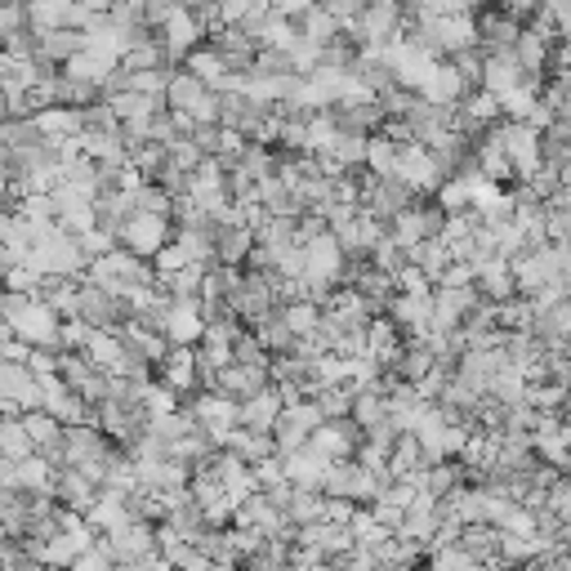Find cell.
<instances>
[{
  "label": "cell",
  "mask_w": 571,
  "mask_h": 571,
  "mask_svg": "<svg viewBox=\"0 0 571 571\" xmlns=\"http://www.w3.org/2000/svg\"><path fill=\"white\" fill-rule=\"evenodd\" d=\"M0 321H5L14 336L32 349H54L59 344V308H50L45 300L36 295H23V291H10V295H0Z\"/></svg>",
  "instance_id": "obj_1"
},
{
  "label": "cell",
  "mask_w": 571,
  "mask_h": 571,
  "mask_svg": "<svg viewBox=\"0 0 571 571\" xmlns=\"http://www.w3.org/2000/svg\"><path fill=\"white\" fill-rule=\"evenodd\" d=\"M379 487H385V483L370 478L366 464H362L357 455L330 460V464H326V478H321V491H326V496H349V500H362V505H370Z\"/></svg>",
  "instance_id": "obj_2"
},
{
  "label": "cell",
  "mask_w": 571,
  "mask_h": 571,
  "mask_svg": "<svg viewBox=\"0 0 571 571\" xmlns=\"http://www.w3.org/2000/svg\"><path fill=\"white\" fill-rule=\"evenodd\" d=\"M411 202H420V193H415V187H406L398 174H375V179L362 183V210L375 215L379 223H389Z\"/></svg>",
  "instance_id": "obj_3"
},
{
  "label": "cell",
  "mask_w": 571,
  "mask_h": 571,
  "mask_svg": "<svg viewBox=\"0 0 571 571\" xmlns=\"http://www.w3.org/2000/svg\"><path fill=\"white\" fill-rule=\"evenodd\" d=\"M117 242H121L125 251L143 255V259H153V255L170 242V219H166V215H148V210H134V215L121 219Z\"/></svg>",
  "instance_id": "obj_4"
},
{
  "label": "cell",
  "mask_w": 571,
  "mask_h": 571,
  "mask_svg": "<svg viewBox=\"0 0 571 571\" xmlns=\"http://www.w3.org/2000/svg\"><path fill=\"white\" fill-rule=\"evenodd\" d=\"M496 134H500V143H505L509 161H513V174L527 179V174L540 166V130H536L532 121H509V117H500Z\"/></svg>",
  "instance_id": "obj_5"
},
{
  "label": "cell",
  "mask_w": 571,
  "mask_h": 571,
  "mask_svg": "<svg viewBox=\"0 0 571 571\" xmlns=\"http://www.w3.org/2000/svg\"><path fill=\"white\" fill-rule=\"evenodd\" d=\"M59 375L68 379V385H72L89 406L99 402V398H108V370H99L81 349H68V353L59 357Z\"/></svg>",
  "instance_id": "obj_6"
},
{
  "label": "cell",
  "mask_w": 571,
  "mask_h": 571,
  "mask_svg": "<svg viewBox=\"0 0 571 571\" xmlns=\"http://www.w3.org/2000/svg\"><path fill=\"white\" fill-rule=\"evenodd\" d=\"M357 442H362V428L353 424V415L321 420V424L313 428V438H308V447H313V451H321L326 460H344V455H353V451H357Z\"/></svg>",
  "instance_id": "obj_7"
},
{
  "label": "cell",
  "mask_w": 571,
  "mask_h": 571,
  "mask_svg": "<svg viewBox=\"0 0 571 571\" xmlns=\"http://www.w3.org/2000/svg\"><path fill=\"white\" fill-rule=\"evenodd\" d=\"M183 68L187 72H193V76H202L210 89H242V72H232L228 68V59L215 50V45H210V50H202V45H197V50H187L183 54Z\"/></svg>",
  "instance_id": "obj_8"
},
{
  "label": "cell",
  "mask_w": 571,
  "mask_h": 571,
  "mask_svg": "<svg viewBox=\"0 0 571 571\" xmlns=\"http://www.w3.org/2000/svg\"><path fill=\"white\" fill-rule=\"evenodd\" d=\"M549 50H554V36H545L540 27H522L518 32V40H513V59H518V68L527 72V81H536L540 85V76L549 72Z\"/></svg>",
  "instance_id": "obj_9"
},
{
  "label": "cell",
  "mask_w": 571,
  "mask_h": 571,
  "mask_svg": "<svg viewBox=\"0 0 571 571\" xmlns=\"http://www.w3.org/2000/svg\"><path fill=\"white\" fill-rule=\"evenodd\" d=\"M202 23L193 19V10H170L166 14V23H161V45H166V54H170V63L174 59H183L187 50H197V45H202Z\"/></svg>",
  "instance_id": "obj_10"
},
{
  "label": "cell",
  "mask_w": 571,
  "mask_h": 571,
  "mask_svg": "<svg viewBox=\"0 0 571 571\" xmlns=\"http://www.w3.org/2000/svg\"><path fill=\"white\" fill-rule=\"evenodd\" d=\"M161 385H170L174 393H197V344H170L166 362H161Z\"/></svg>",
  "instance_id": "obj_11"
},
{
  "label": "cell",
  "mask_w": 571,
  "mask_h": 571,
  "mask_svg": "<svg viewBox=\"0 0 571 571\" xmlns=\"http://www.w3.org/2000/svg\"><path fill=\"white\" fill-rule=\"evenodd\" d=\"M36 130L50 138V143H68L85 130V108H72V104H50V108H36L32 112Z\"/></svg>",
  "instance_id": "obj_12"
},
{
  "label": "cell",
  "mask_w": 571,
  "mask_h": 571,
  "mask_svg": "<svg viewBox=\"0 0 571 571\" xmlns=\"http://www.w3.org/2000/svg\"><path fill=\"white\" fill-rule=\"evenodd\" d=\"M202 330H206L202 300H170V313H166V340L170 344H197Z\"/></svg>",
  "instance_id": "obj_13"
},
{
  "label": "cell",
  "mask_w": 571,
  "mask_h": 571,
  "mask_svg": "<svg viewBox=\"0 0 571 571\" xmlns=\"http://www.w3.org/2000/svg\"><path fill=\"white\" fill-rule=\"evenodd\" d=\"M281 406H286V402H281L277 385H264L259 393H251V398H242V402H236V424L259 428V434H272V424H277Z\"/></svg>",
  "instance_id": "obj_14"
},
{
  "label": "cell",
  "mask_w": 571,
  "mask_h": 571,
  "mask_svg": "<svg viewBox=\"0 0 571 571\" xmlns=\"http://www.w3.org/2000/svg\"><path fill=\"white\" fill-rule=\"evenodd\" d=\"M50 491H54V500H59V505H68V509L85 513V509L94 505V496H99V483H89L76 464H63V469H54V483H50Z\"/></svg>",
  "instance_id": "obj_15"
},
{
  "label": "cell",
  "mask_w": 571,
  "mask_h": 571,
  "mask_svg": "<svg viewBox=\"0 0 571 571\" xmlns=\"http://www.w3.org/2000/svg\"><path fill=\"white\" fill-rule=\"evenodd\" d=\"M518 32H522V23H518L509 10H487V14L478 19V50H483V54L513 50Z\"/></svg>",
  "instance_id": "obj_16"
},
{
  "label": "cell",
  "mask_w": 571,
  "mask_h": 571,
  "mask_svg": "<svg viewBox=\"0 0 571 571\" xmlns=\"http://www.w3.org/2000/svg\"><path fill=\"white\" fill-rule=\"evenodd\" d=\"M522 81H527V72L518 68L513 50H500V54H487V59H483V76H478V85H483L487 94H496V99H505V94L518 89Z\"/></svg>",
  "instance_id": "obj_17"
},
{
  "label": "cell",
  "mask_w": 571,
  "mask_h": 571,
  "mask_svg": "<svg viewBox=\"0 0 571 571\" xmlns=\"http://www.w3.org/2000/svg\"><path fill=\"white\" fill-rule=\"evenodd\" d=\"M326 464H330V460H326L321 451H313L308 442L295 447V451H281V469H286V478H291L295 487H317V491H321Z\"/></svg>",
  "instance_id": "obj_18"
},
{
  "label": "cell",
  "mask_w": 571,
  "mask_h": 571,
  "mask_svg": "<svg viewBox=\"0 0 571 571\" xmlns=\"http://www.w3.org/2000/svg\"><path fill=\"white\" fill-rule=\"evenodd\" d=\"M464 89H469V85H464V76L455 72V63H451V59H438L434 72H428V81L420 85V99H428V104H460Z\"/></svg>",
  "instance_id": "obj_19"
},
{
  "label": "cell",
  "mask_w": 571,
  "mask_h": 571,
  "mask_svg": "<svg viewBox=\"0 0 571 571\" xmlns=\"http://www.w3.org/2000/svg\"><path fill=\"white\" fill-rule=\"evenodd\" d=\"M473 286H478V295H487V300H509V295H518L513 291V268H509V259L505 255H491V259H483L478 268H473Z\"/></svg>",
  "instance_id": "obj_20"
},
{
  "label": "cell",
  "mask_w": 571,
  "mask_h": 571,
  "mask_svg": "<svg viewBox=\"0 0 571 571\" xmlns=\"http://www.w3.org/2000/svg\"><path fill=\"white\" fill-rule=\"evenodd\" d=\"M251 246H255V228H246V223H219L215 228V255H219V264L242 268L246 255H251Z\"/></svg>",
  "instance_id": "obj_21"
},
{
  "label": "cell",
  "mask_w": 571,
  "mask_h": 571,
  "mask_svg": "<svg viewBox=\"0 0 571 571\" xmlns=\"http://www.w3.org/2000/svg\"><path fill=\"white\" fill-rule=\"evenodd\" d=\"M23 420V428L32 434V447L40 451V455H63V424L50 415V411H23L19 415Z\"/></svg>",
  "instance_id": "obj_22"
},
{
  "label": "cell",
  "mask_w": 571,
  "mask_h": 571,
  "mask_svg": "<svg viewBox=\"0 0 571 571\" xmlns=\"http://www.w3.org/2000/svg\"><path fill=\"white\" fill-rule=\"evenodd\" d=\"M406 264H411V268H420L428 281L438 286V277H442V272H447V264H451V246L442 242V236H424V242L406 246Z\"/></svg>",
  "instance_id": "obj_23"
},
{
  "label": "cell",
  "mask_w": 571,
  "mask_h": 571,
  "mask_svg": "<svg viewBox=\"0 0 571 571\" xmlns=\"http://www.w3.org/2000/svg\"><path fill=\"white\" fill-rule=\"evenodd\" d=\"M219 447H223V451H232V455H242L246 464H255V460H264V455H272V451H277L272 434H259V428H246V424L228 428Z\"/></svg>",
  "instance_id": "obj_24"
},
{
  "label": "cell",
  "mask_w": 571,
  "mask_h": 571,
  "mask_svg": "<svg viewBox=\"0 0 571 571\" xmlns=\"http://www.w3.org/2000/svg\"><path fill=\"white\" fill-rule=\"evenodd\" d=\"M455 540L478 562H496V554H500V527L496 522H464V527L455 532Z\"/></svg>",
  "instance_id": "obj_25"
},
{
  "label": "cell",
  "mask_w": 571,
  "mask_h": 571,
  "mask_svg": "<svg viewBox=\"0 0 571 571\" xmlns=\"http://www.w3.org/2000/svg\"><path fill=\"white\" fill-rule=\"evenodd\" d=\"M295 23H300V36H304V40H313V45H330V40H340V36H344L340 19L330 14L326 5H317V0H313V5H308Z\"/></svg>",
  "instance_id": "obj_26"
},
{
  "label": "cell",
  "mask_w": 571,
  "mask_h": 571,
  "mask_svg": "<svg viewBox=\"0 0 571 571\" xmlns=\"http://www.w3.org/2000/svg\"><path fill=\"white\" fill-rule=\"evenodd\" d=\"M281 308V317H286V326L295 330V336H313V330L321 326V304L317 300H291V304H277Z\"/></svg>",
  "instance_id": "obj_27"
},
{
  "label": "cell",
  "mask_w": 571,
  "mask_h": 571,
  "mask_svg": "<svg viewBox=\"0 0 571 571\" xmlns=\"http://www.w3.org/2000/svg\"><path fill=\"white\" fill-rule=\"evenodd\" d=\"M321 513H326V491H317V487H295L291 505H286V518H291L295 527H304V522H317Z\"/></svg>",
  "instance_id": "obj_28"
},
{
  "label": "cell",
  "mask_w": 571,
  "mask_h": 571,
  "mask_svg": "<svg viewBox=\"0 0 571 571\" xmlns=\"http://www.w3.org/2000/svg\"><path fill=\"white\" fill-rule=\"evenodd\" d=\"M370 174H393L398 166V143L389 134H366V161H362Z\"/></svg>",
  "instance_id": "obj_29"
},
{
  "label": "cell",
  "mask_w": 571,
  "mask_h": 571,
  "mask_svg": "<svg viewBox=\"0 0 571 571\" xmlns=\"http://www.w3.org/2000/svg\"><path fill=\"white\" fill-rule=\"evenodd\" d=\"M0 451H5L10 460H23V455L36 451V447H32V434L23 428V420H0Z\"/></svg>",
  "instance_id": "obj_30"
},
{
  "label": "cell",
  "mask_w": 571,
  "mask_h": 571,
  "mask_svg": "<svg viewBox=\"0 0 571 571\" xmlns=\"http://www.w3.org/2000/svg\"><path fill=\"white\" fill-rule=\"evenodd\" d=\"M366 259H370L375 268H385V272H393V277H398V272L406 268V246H398L393 236L385 232V236H379V242L370 246V255H366Z\"/></svg>",
  "instance_id": "obj_31"
},
{
  "label": "cell",
  "mask_w": 571,
  "mask_h": 571,
  "mask_svg": "<svg viewBox=\"0 0 571 571\" xmlns=\"http://www.w3.org/2000/svg\"><path fill=\"white\" fill-rule=\"evenodd\" d=\"M232 362H246V366H268L272 362V353L259 344V336H251V330L242 326L232 336Z\"/></svg>",
  "instance_id": "obj_32"
},
{
  "label": "cell",
  "mask_w": 571,
  "mask_h": 571,
  "mask_svg": "<svg viewBox=\"0 0 571 571\" xmlns=\"http://www.w3.org/2000/svg\"><path fill=\"white\" fill-rule=\"evenodd\" d=\"M522 398H527L536 411H558L562 398H567V385H558V379H536V385H527Z\"/></svg>",
  "instance_id": "obj_33"
},
{
  "label": "cell",
  "mask_w": 571,
  "mask_h": 571,
  "mask_svg": "<svg viewBox=\"0 0 571 571\" xmlns=\"http://www.w3.org/2000/svg\"><path fill=\"white\" fill-rule=\"evenodd\" d=\"M183 264H193V259H187V251L174 242V236H170V242H166V246L153 255V268H157V277H166V272H179Z\"/></svg>",
  "instance_id": "obj_34"
},
{
  "label": "cell",
  "mask_w": 571,
  "mask_h": 571,
  "mask_svg": "<svg viewBox=\"0 0 571 571\" xmlns=\"http://www.w3.org/2000/svg\"><path fill=\"white\" fill-rule=\"evenodd\" d=\"M545 505L567 522L571 518V473H558V483L545 491Z\"/></svg>",
  "instance_id": "obj_35"
},
{
  "label": "cell",
  "mask_w": 571,
  "mask_h": 571,
  "mask_svg": "<svg viewBox=\"0 0 571 571\" xmlns=\"http://www.w3.org/2000/svg\"><path fill=\"white\" fill-rule=\"evenodd\" d=\"M545 14L554 19V32L558 40H571V0H540Z\"/></svg>",
  "instance_id": "obj_36"
},
{
  "label": "cell",
  "mask_w": 571,
  "mask_h": 571,
  "mask_svg": "<svg viewBox=\"0 0 571 571\" xmlns=\"http://www.w3.org/2000/svg\"><path fill=\"white\" fill-rule=\"evenodd\" d=\"M170 10H179V0H143V14H148L153 27H161Z\"/></svg>",
  "instance_id": "obj_37"
},
{
  "label": "cell",
  "mask_w": 571,
  "mask_h": 571,
  "mask_svg": "<svg viewBox=\"0 0 571 571\" xmlns=\"http://www.w3.org/2000/svg\"><path fill=\"white\" fill-rule=\"evenodd\" d=\"M76 5H85V10H112L117 0H76Z\"/></svg>",
  "instance_id": "obj_38"
},
{
  "label": "cell",
  "mask_w": 571,
  "mask_h": 571,
  "mask_svg": "<svg viewBox=\"0 0 571 571\" xmlns=\"http://www.w3.org/2000/svg\"><path fill=\"white\" fill-rule=\"evenodd\" d=\"M562 415L571 420V389H567V398H562Z\"/></svg>",
  "instance_id": "obj_39"
}]
</instances>
